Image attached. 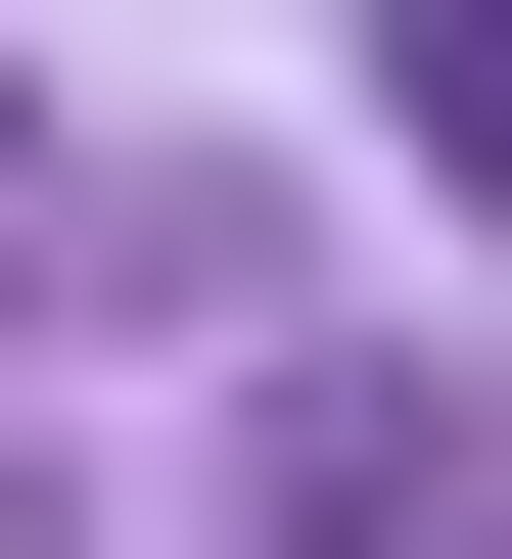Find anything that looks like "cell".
Listing matches in <instances>:
<instances>
[{
    "label": "cell",
    "instance_id": "cell-1",
    "mask_svg": "<svg viewBox=\"0 0 512 559\" xmlns=\"http://www.w3.org/2000/svg\"><path fill=\"white\" fill-rule=\"evenodd\" d=\"M373 47H419V187L512 234V0H373Z\"/></svg>",
    "mask_w": 512,
    "mask_h": 559
}]
</instances>
